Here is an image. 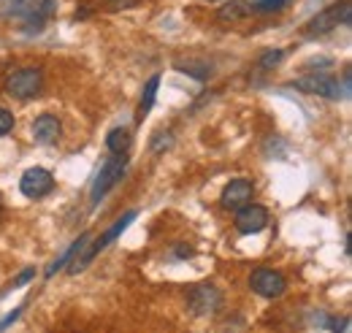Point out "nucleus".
Masks as SVG:
<instances>
[{
	"label": "nucleus",
	"mask_w": 352,
	"mask_h": 333,
	"mask_svg": "<svg viewBox=\"0 0 352 333\" xmlns=\"http://www.w3.org/2000/svg\"><path fill=\"white\" fill-rule=\"evenodd\" d=\"M171 147H174V136L166 133V130H160V133L152 138V144H149V149H152L155 155H160V152H166V149H171Z\"/></svg>",
	"instance_id": "6ab92c4d"
},
{
	"label": "nucleus",
	"mask_w": 352,
	"mask_h": 333,
	"mask_svg": "<svg viewBox=\"0 0 352 333\" xmlns=\"http://www.w3.org/2000/svg\"><path fill=\"white\" fill-rule=\"evenodd\" d=\"M290 87H296L298 92L328 98V100H342V98H350V68H344V82L342 84L328 74H307V76L296 79Z\"/></svg>",
	"instance_id": "f03ea898"
},
{
	"label": "nucleus",
	"mask_w": 352,
	"mask_h": 333,
	"mask_svg": "<svg viewBox=\"0 0 352 333\" xmlns=\"http://www.w3.org/2000/svg\"><path fill=\"white\" fill-rule=\"evenodd\" d=\"M176 71H182L187 76H195L201 82H206L212 76V65H206V63H176Z\"/></svg>",
	"instance_id": "f3484780"
},
{
	"label": "nucleus",
	"mask_w": 352,
	"mask_h": 333,
	"mask_svg": "<svg viewBox=\"0 0 352 333\" xmlns=\"http://www.w3.org/2000/svg\"><path fill=\"white\" fill-rule=\"evenodd\" d=\"M111 8H131V6H138V0H109Z\"/></svg>",
	"instance_id": "5701e85b"
},
{
	"label": "nucleus",
	"mask_w": 352,
	"mask_h": 333,
	"mask_svg": "<svg viewBox=\"0 0 352 333\" xmlns=\"http://www.w3.org/2000/svg\"><path fill=\"white\" fill-rule=\"evenodd\" d=\"M54 11L57 0H0V19L22 25L25 33H41Z\"/></svg>",
	"instance_id": "f257e3e1"
},
{
	"label": "nucleus",
	"mask_w": 352,
	"mask_h": 333,
	"mask_svg": "<svg viewBox=\"0 0 352 333\" xmlns=\"http://www.w3.org/2000/svg\"><path fill=\"white\" fill-rule=\"evenodd\" d=\"M11 130H14V114H11L8 109H3V106H0V138H3V136H8Z\"/></svg>",
	"instance_id": "aec40b11"
},
{
	"label": "nucleus",
	"mask_w": 352,
	"mask_h": 333,
	"mask_svg": "<svg viewBox=\"0 0 352 333\" xmlns=\"http://www.w3.org/2000/svg\"><path fill=\"white\" fill-rule=\"evenodd\" d=\"M250 288L258 292V295H263V298H279L285 292V288H287V282L274 268H255L250 274Z\"/></svg>",
	"instance_id": "1a4fd4ad"
},
{
	"label": "nucleus",
	"mask_w": 352,
	"mask_h": 333,
	"mask_svg": "<svg viewBox=\"0 0 352 333\" xmlns=\"http://www.w3.org/2000/svg\"><path fill=\"white\" fill-rule=\"evenodd\" d=\"M290 3H293V0H247L250 14H252V11H255V14H279V11H285Z\"/></svg>",
	"instance_id": "dca6fc26"
},
{
	"label": "nucleus",
	"mask_w": 352,
	"mask_h": 333,
	"mask_svg": "<svg viewBox=\"0 0 352 333\" xmlns=\"http://www.w3.org/2000/svg\"><path fill=\"white\" fill-rule=\"evenodd\" d=\"M19 190H22V195H28V198H33V201L46 198V195L54 190V176H52V171H46V168H41V166L28 168V171L22 173Z\"/></svg>",
	"instance_id": "0eeeda50"
},
{
	"label": "nucleus",
	"mask_w": 352,
	"mask_h": 333,
	"mask_svg": "<svg viewBox=\"0 0 352 333\" xmlns=\"http://www.w3.org/2000/svg\"><path fill=\"white\" fill-rule=\"evenodd\" d=\"M233 225H236V230L244 233V236L261 233L265 225H268V208L258 206V204H247V206L236 208Z\"/></svg>",
	"instance_id": "6e6552de"
},
{
	"label": "nucleus",
	"mask_w": 352,
	"mask_h": 333,
	"mask_svg": "<svg viewBox=\"0 0 352 333\" xmlns=\"http://www.w3.org/2000/svg\"><path fill=\"white\" fill-rule=\"evenodd\" d=\"M250 14V6H247V0H230V3H225L220 8V17L222 22H239V19H244Z\"/></svg>",
	"instance_id": "2eb2a0df"
},
{
	"label": "nucleus",
	"mask_w": 352,
	"mask_h": 333,
	"mask_svg": "<svg viewBox=\"0 0 352 333\" xmlns=\"http://www.w3.org/2000/svg\"><path fill=\"white\" fill-rule=\"evenodd\" d=\"M33 277H36V268H25V271H22V274L14 279V288H25V285H28Z\"/></svg>",
	"instance_id": "4be33fe9"
},
{
	"label": "nucleus",
	"mask_w": 352,
	"mask_h": 333,
	"mask_svg": "<svg viewBox=\"0 0 352 333\" xmlns=\"http://www.w3.org/2000/svg\"><path fill=\"white\" fill-rule=\"evenodd\" d=\"M33 138H36V144H54L57 138H60V133H63V125H60V120L57 117H52V114H41V117H36L33 120Z\"/></svg>",
	"instance_id": "9b49d317"
},
{
	"label": "nucleus",
	"mask_w": 352,
	"mask_h": 333,
	"mask_svg": "<svg viewBox=\"0 0 352 333\" xmlns=\"http://www.w3.org/2000/svg\"><path fill=\"white\" fill-rule=\"evenodd\" d=\"M125 171H128V152H111V158L100 166L98 171V176H95V182H92V206H98L103 198H106V193L125 176Z\"/></svg>",
	"instance_id": "20e7f679"
},
{
	"label": "nucleus",
	"mask_w": 352,
	"mask_h": 333,
	"mask_svg": "<svg viewBox=\"0 0 352 333\" xmlns=\"http://www.w3.org/2000/svg\"><path fill=\"white\" fill-rule=\"evenodd\" d=\"M187 306H190L192 314L209 317V314L220 312L222 292L214 285H206V282L204 285H195V288H190V292H187Z\"/></svg>",
	"instance_id": "423d86ee"
},
{
	"label": "nucleus",
	"mask_w": 352,
	"mask_h": 333,
	"mask_svg": "<svg viewBox=\"0 0 352 333\" xmlns=\"http://www.w3.org/2000/svg\"><path fill=\"white\" fill-rule=\"evenodd\" d=\"M44 87V74L38 68H19L6 79V92L16 100H30L41 92Z\"/></svg>",
	"instance_id": "39448f33"
},
{
	"label": "nucleus",
	"mask_w": 352,
	"mask_h": 333,
	"mask_svg": "<svg viewBox=\"0 0 352 333\" xmlns=\"http://www.w3.org/2000/svg\"><path fill=\"white\" fill-rule=\"evenodd\" d=\"M22 312H25V303H22V306H16V309H14V312H8V314H6V317H3V320H0V333L6 331V328H8V325H11V323H16V317H19V314H22Z\"/></svg>",
	"instance_id": "412c9836"
},
{
	"label": "nucleus",
	"mask_w": 352,
	"mask_h": 333,
	"mask_svg": "<svg viewBox=\"0 0 352 333\" xmlns=\"http://www.w3.org/2000/svg\"><path fill=\"white\" fill-rule=\"evenodd\" d=\"M89 241H92V233H82V236H79V239H76V241H74L68 250L63 252V255H60V257H57V260H54V263L46 268V279H52V277H54L60 268H65V266H68V263H71V260H74L79 252L87 247Z\"/></svg>",
	"instance_id": "f8f14e48"
},
{
	"label": "nucleus",
	"mask_w": 352,
	"mask_h": 333,
	"mask_svg": "<svg viewBox=\"0 0 352 333\" xmlns=\"http://www.w3.org/2000/svg\"><path fill=\"white\" fill-rule=\"evenodd\" d=\"M252 193H255V187H252V182H247V179H233L225 190H222L220 195V204L222 208H241L247 206L250 201H252Z\"/></svg>",
	"instance_id": "9d476101"
},
{
	"label": "nucleus",
	"mask_w": 352,
	"mask_h": 333,
	"mask_svg": "<svg viewBox=\"0 0 352 333\" xmlns=\"http://www.w3.org/2000/svg\"><path fill=\"white\" fill-rule=\"evenodd\" d=\"M282 57H285V52H282V49H268V52L261 54L258 68H261V71H274V68L282 63Z\"/></svg>",
	"instance_id": "a211bd4d"
},
{
	"label": "nucleus",
	"mask_w": 352,
	"mask_h": 333,
	"mask_svg": "<svg viewBox=\"0 0 352 333\" xmlns=\"http://www.w3.org/2000/svg\"><path fill=\"white\" fill-rule=\"evenodd\" d=\"M352 22V0H339L328 8H322L317 17H311L307 25H304V36L307 39H320L331 30H336L339 25H350Z\"/></svg>",
	"instance_id": "7ed1b4c3"
},
{
	"label": "nucleus",
	"mask_w": 352,
	"mask_h": 333,
	"mask_svg": "<svg viewBox=\"0 0 352 333\" xmlns=\"http://www.w3.org/2000/svg\"><path fill=\"white\" fill-rule=\"evenodd\" d=\"M133 144V133L128 127H114L109 136H106V147L109 152H128Z\"/></svg>",
	"instance_id": "4468645a"
},
{
	"label": "nucleus",
	"mask_w": 352,
	"mask_h": 333,
	"mask_svg": "<svg viewBox=\"0 0 352 333\" xmlns=\"http://www.w3.org/2000/svg\"><path fill=\"white\" fill-rule=\"evenodd\" d=\"M157 87H160V76L155 74L149 82L144 84V92H141V103H138V114H135V120L141 122L149 111H152V106H155V98H157Z\"/></svg>",
	"instance_id": "ddd939ff"
},
{
	"label": "nucleus",
	"mask_w": 352,
	"mask_h": 333,
	"mask_svg": "<svg viewBox=\"0 0 352 333\" xmlns=\"http://www.w3.org/2000/svg\"><path fill=\"white\" fill-rule=\"evenodd\" d=\"M0 211H3V204H0Z\"/></svg>",
	"instance_id": "393cba45"
},
{
	"label": "nucleus",
	"mask_w": 352,
	"mask_h": 333,
	"mask_svg": "<svg viewBox=\"0 0 352 333\" xmlns=\"http://www.w3.org/2000/svg\"><path fill=\"white\" fill-rule=\"evenodd\" d=\"M190 255H192V247H184V244L176 247V257H190Z\"/></svg>",
	"instance_id": "b1692460"
}]
</instances>
